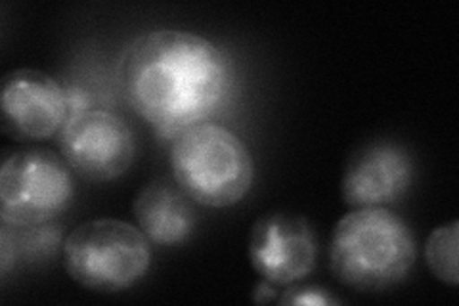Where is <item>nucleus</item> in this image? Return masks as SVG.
<instances>
[{
  "mask_svg": "<svg viewBox=\"0 0 459 306\" xmlns=\"http://www.w3.org/2000/svg\"><path fill=\"white\" fill-rule=\"evenodd\" d=\"M121 83L128 104L161 136L205 123L232 91V64L209 39L155 29L123 54Z\"/></svg>",
  "mask_w": 459,
  "mask_h": 306,
  "instance_id": "1",
  "label": "nucleus"
},
{
  "mask_svg": "<svg viewBox=\"0 0 459 306\" xmlns=\"http://www.w3.org/2000/svg\"><path fill=\"white\" fill-rule=\"evenodd\" d=\"M415 255V238L398 214L385 207H364L337 223L329 245V267L344 285L383 291L406 278Z\"/></svg>",
  "mask_w": 459,
  "mask_h": 306,
  "instance_id": "2",
  "label": "nucleus"
},
{
  "mask_svg": "<svg viewBox=\"0 0 459 306\" xmlns=\"http://www.w3.org/2000/svg\"><path fill=\"white\" fill-rule=\"evenodd\" d=\"M172 179L192 201L211 209L232 207L249 194L255 162L243 140L222 125L197 123L172 138Z\"/></svg>",
  "mask_w": 459,
  "mask_h": 306,
  "instance_id": "3",
  "label": "nucleus"
},
{
  "mask_svg": "<svg viewBox=\"0 0 459 306\" xmlns=\"http://www.w3.org/2000/svg\"><path fill=\"white\" fill-rule=\"evenodd\" d=\"M64 267L79 285L98 293L131 289L152 267V243L119 218L82 223L64 241Z\"/></svg>",
  "mask_w": 459,
  "mask_h": 306,
  "instance_id": "4",
  "label": "nucleus"
},
{
  "mask_svg": "<svg viewBox=\"0 0 459 306\" xmlns=\"http://www.w3.org/2000/svg\"><path fill=\"white\" fill-rule=\"evenodd\" d=\"M65 159L25 150L4 159L0 169V218L12 228L45 226L74 201L75 186Z\"/></svg>",
  "mask_w": 459,
  "mask_h": 306,
  "instance_id": "5",
  "label": "nucleus"
},
{
  "mask_svg": "<svg viewBox=\"0 0 459 306\" xmlns=\"http://www.w3.org/2000/svg\"><path fill=\"white\" fill-rule=\"evenodd\" d=\"M60 150L82 179L111 182L133 167L136 138L117 113L94 108L67 118L60 130Z\"/></svg>",
  "mask_w": 459,
  "mask_h": 306,
  "instance_id": "6",
  "label": "nucleus"
},
{
  "mask_svg": "<svg viewBox=\"0 0 459 306\" xmlns=\"http://www.w3.org/2000/svg\"><path fill=\"white\" fill-rule=\"evenodd\" d=\"M318 240L307 218L270 213L258 218L249 234V260L263 280L293 285L314 270Z\"/></svg>",
  "mask_w": 459,
  "mask_h": 306,
  "instance_id": "7",
  "label": "nucleus"
},
{
  "mask_svg": "<svg viewBox=\"0 0 459 306\" xmlns=\"http://www.w3.org/2000/svg\"><path fill=\"white\" fill-rule=\"evenodd\" d=\"M3 130L13 140H47L64 128L69 109L65 91L39 69H16L3 81Z\"/></svg>",
  "mask_w": 459,
  "mask_h": 306,
  "instance_id": "8",
  "label": "nucleus"
},
{
  "mask_svg": "<svg viewBox=\"0 0 459 306\" xmlns=\"http://www.w3.org/2000/svg\"><path fill=\"white\" fill-rule=\"evenodd\" d=\"M411 174L410 157L398 145H366L344 169L341 182L344 205L352 209L389 205L410 188Z\"/></svg>",
  "mask_w": 459,
  "mask_h": 306,
  "instance_id": "9",
  "label": "nucleus"
},
{
  "mask_svg": "<svg viewBox=\"0 0 459 306\" xmlns=\"http://www.w3.org/2000/svg\"><path fill=\"white\" fill-rule=\"evenodd\" d=\"M190 197L177 186L152 182L136 196L133 213L142 234L153 245H180L192 236L195 213Z\"/></svg>",
  "mask_w": 459,
  "mask_h": 306,
  "instance_id": "10",
  "label": "nucleus"
},
{
  "mask_svg": "<svg viewBox=\"0 0 459 306\" xmlns=\"http://www.w3.org/2000/svg\"><path fill=\"white\" fill-rule=\"evenodd\" d=\"M457 245H459V224L452 221L446 226H438L427 240L425 257L427 265L437 280L455 287L459 282L457 268Z\"/></svg>",
  "mask_w": 459,
  "mask_h": 306,
  "instance_id": "11",
  "label": "nucleus"
},
{
  "mask_svg": "<svg viewBox=\"0 0 459 306\" xmlns=\"http://www.w3.org/2000/svg\"><path fill=\"white\" fill-rule=\"evenodd\" d=\"M280 304H297V306H329L337 304L339 299L329 295V291L320 287H291L278 299Z\"/></svg>",
  "mask_w": 459,
  "mask_h": 306,
  "instance_id": "12",
  "label": "nucleus"
},
{
  "mask_svg": "<svg viewBox=\"0 0 459 306\" xmlns=\"http://www.w3.org/2000/svg\"><path fill=\"white\" fill-rule=\"evenodd\" d=\"M255 302H268L276 299V291H274V284H270L266 280H263L261 284H256L255 293H253Z\"/></svg>",
  "mask_w": 459,
  "mask_h": 306,
  "instance_id": "13",
  "label": "nucleus"
}]
</instances>
